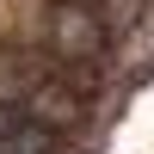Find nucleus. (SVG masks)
<instances>
[{
    "label": "nucleus",
    "instance_id": "f03ea898",
    "mask_svg": "<svg viewBox=\"0 0 154 154\" xmlns=\"http://www.w3.org/2000/svg\"><path fill=\"white\" fill-rule=\"evenodd\" d=\"M49 154H56V148H49Z\"/></svg>",
    "mask_w": 154,
    "mask_h": 154
},
{
    "label": "nucleus",
    "instance_id": "f257e3e1",
    "mask_svg": "<svg viewBox=\"0 0 154 154\" xmlns=\"http://www.w3.org/2000/svg\"><path fill=\"white\" fill-rule=\"evenodd\" d=\"M49 49H56V62H68V68L99 62L105 56V25H99V12H86L80 0H62V12L49 19Z\"/></svg>",
    "mask_w": 154,
    "mask_h": 154
}]
</instances>
